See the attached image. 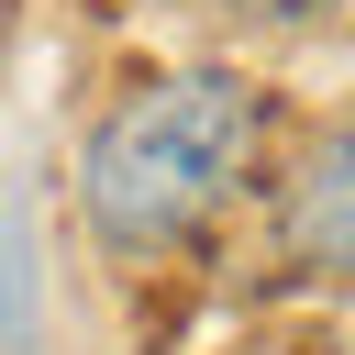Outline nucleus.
Returning a JSON list of instances; mask_svg holds the SVG:
<instances>
[{
	"mask_svg": "<svg viewBox=\"0 0 355 355\" xmlns=\"http://www.w3.org/2000/svg\"><path fill=\"white\" fill-rule=\"evenodd\" d=\"M266 155V89L244 67H189L155 78L133 100L100 111V133L78 144V222L100 255L144 266L166 244H189Z\"/></svg>",
	"mask_w": 355,
	"mask_h": 355,
	"instance_id": "f257e3e1",
	"label": "nucleus"
},
{
	"mask_svg": "<svg viewBox=\"0 0 355 355\" xmlns=\"http://www.w3.org/2000/svg\"><path fill=\"white\" fill-rule=\"evenodd\" d=\"M277 244L311 277H355V122L311 133L300 166L277 178Z\"/></svg>",
	"mask_w": 355,
	"mask_h": 355,
	"instance_id": "f03ea898",
	"label": "nucleus"
},
{
	"mask_svg": "<svg viewBox=\"0 0 355 355\" xmlns=\"http://www.w3.org/2000/svg\"><path fill=\"white\" fill-rule=\"evenodd\" d=\"M222 22H255V33H311V22H333L344 0H211Z\"/></svg>",
	"mask_w": 355,
	"mask_h": 355,
	"instance_id": "7ed1b4c3",
	"label": "nucleus"
}]
</instances>
